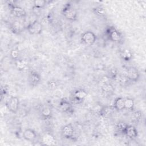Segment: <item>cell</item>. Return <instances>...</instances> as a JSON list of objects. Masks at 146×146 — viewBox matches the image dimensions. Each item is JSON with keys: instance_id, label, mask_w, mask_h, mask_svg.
<instances>
[{"instance_id": "obj_1", "label": "cell", "mask_w": 146, "mask_h": 146, "mask_svg": "<svg viewBox=\"0 0 146 146\" xmlns=\"http://www.w3.org/2000/svg\"><path fill=\"white\" fill-rule=\"evenodd\" d=\"M42 25L37 21L31 22L27 26L28 31L31 34H39L42 32Z\"/></svg>"}, {"instance_id": "obj_2", "label": "cell", "mask_w": 146, "mask_h": 146, "mask_svg": "<svg viewBox=\"0 0 146 146\" xmlns=\"http://www.w3.org/2000/svg\"><path fill=\"white\" fill-rule=\"evenodd\" d=\"M19 99L17 96H11L7 103V108L13 113H16L19 108Z\"/></svg>"}, {"instance_id": "obj_3", "label": "cell", "mask_w": 146, "mask_h": 146, "mask_svg": "<svg viewBox=\"0 0 146 146\" xmlns=\"http://www.w3.org/2000/svg\"><path fill=\"white\" fill-rule=\"evenodd\" d=\"M87 95V92L82 89L76 90L73 94V98L71 99L72 102L76 104L81 103Z\"/></svg>"}, {"instance_id": "obj_4", "label": "cell", "mask_w": 146, "mask_h": 146, "mask_svg": "<svg viewBox=\"0 0 146 146\" xmlns=\"http://www.w3.org/2000/svg\"><path fill=\"white\" fill-rule=\"evenodd\" d=\"M107 35L110 39L115 42H119L121 40L122 36L121 34L113 27H110L107 30Z\"/></svg>"}, {"instance_id": "obj_5", "label": "cell", "mask_w": 146, "mask_h": 146, "mask_svg": "<svg viewBox=\"0 0 146 146\" xmlns=\"http://www.w3.org/2000/svg\"><path fill=\"white\" fill-rule=\"evenodd\" d=\"M96 35L92 31H86L82 35V40L83 43L88 45L94 44L96 40Z\"/></svg>"}, {"instance_id": "obj_6", "label": "cell", "mask_w": 146, "mask_h": 146, "mask_svg": "<svg viewBox=\"0 0 146 146\" xmlns=\"http://www.w3.org/2000/svg\"><path fill=\"white\" fill-rule=\"evenodd\" d=\"M64 16L70 21H75L77 18V13L76 10L70 6L64 8L63 10Z\"/></svg>"}, {"instance_id": "obj_7", "label": "cell", "mask_w": 146, "mask_h": 146, "mask_svg": "<svg viewBox=\"0 0 146 146\" xmlns=\"http://www.w3.org/2000/svg\"><path fill=\"white\" fill-rule=\"evenodd\" d=\"M139 72L137 70L133 67H129L127 69L126 76L131 82H136L139 78Z\"/></svg>"}, {"instance_id": "obj_8", "label": "cell", "mask_w": 146, "mask_h": 146, "mask_svg": "<svg viewBox=\"0 0 146 146\" xmlns=\"http://www.w3.org/2000/svg\"><path fill=\"white\" fill-rule=\"evenodd\" d=\"M74 132V129L71 124H68L64 125L62 129V136L67 139L72 138Z\"/></svg>"}, {"instance_id": "obj_9", "label": "cell", "mask_w": 146, "mask_h": 146, "mask_svg": "<svg viewBox=\"0 0 146 146\" xmlns=\"http://www.w3.org/2000/svg\"><path fill=\"white\" fill-rule=\"evenodd\" d=\"M124 133L131 139H133L137 136V131L136 128L131 125H127Z\"/></svg>"}, {"instance_id": "obj_10", "label": "cell", "mask_w": 146, "mask_h": 146, "mask_svg": "<svg viewBox=\"0 0 146 146\" xmlns=\"http://www.w3.org/2000/svg\"><path fill=\"white\" fill-rule=\"evenodd\" d=\"M59 108L63 112L71 113L72 112V107L71 104L66 100L63 99L59 104Z\"/></svg>"}, {"instance_id": "obj_11", "label": "cell", "mask_w": 146, "mask_h": 146, "mask_svg": "<svg viewBox=\"0 0 146 146\" xmlns=\"http://www.w3.org/2000/svg\"><path fill=\"white\" fill-rule=\"evenodd\" d=\"M13 15L18 18L23 17L26 15V11L23 9L17 6H12L11 9Z\"/></svg>"}, {"instance_id": "obj_12", "label": "cell", "mask_w": 146, "mask_h": 146, "mask_svg": "<svg viewBox=\"0 0 146 146\" xmlns=\"http://www.w3.org/2000/svg\"><path fill=\"white\" fill-rule=\"evenodd\" d=\"M115 110V108H114L113 106H107L102 108V110L100 111V113L102 116L107 117L112 115Z\"/></svg>"}, {"instance_id": "obj_13", "label": "cell", "mask_w": 146, "mask_h": 146, "mask_svg": "<svg viewBox=\"0 0 146 146\" xmlns=\"http://www.w3.org/2000/svg\"><path fill=\"white\" fill-rule=\"evenodd\" d=\"M23 136V138L26 140L33 141L36 138V134L34 130L28 128L24 131Z\"/></svg>"}, {"instance_id": "obj_14", "label": "cell", "mask_w": 146, "mask_h": 146, "mask_svg": "<svg viewBox=\"0 0 146 146\" xmlns=\"http://www.w3.org/2000/svg\"><path fill=\"white\" fill-rule=\"evenodd\" d=\"M42 140V142L44 145H54L55 143V139L51 133H46L44 135Z\"/></svg>"}, {"instance_id": "obj_15", "label": "cell", "mask_w": 146, "mask_h": 146, "mask_svg": "<svg viewBox=\"0 0 146 146\" xmlns=\"http://www.w3.org/2000/svg\"><path fill=\"white\" fill-rule=\"evenodd\" d=\"M113 107L116 110H122L124 109V99L121 97L116 98L114 101Z\"/></svg>"}, {"instance_id": "obj_16", "label": "cell", "mask_w": 146, "mask_h": 146, "mask_svg": "<svg viewBox=\"0 0 146 146\" xmlns=\"http://www.w3.org/2000/svg\"><path fill=\"white\" fill-rule=\"evenodd\" d=\"M23 25L18 21H14L11 25V30L14 33H19L23 30Z\"/></svg>"}, {"instance_id": "obj_17", "label": "cell", "mask_w": 146, "mask_h": 146, "mask_svg": "<svg viewBox=\"0 0 146 146\" xmlns=\"http://www.w3.org/2000/svg\"><path fill=\"white\" fill-rule=\"evenodd\" d=\"M103 92L108 96L112 95L113 93L114 88L110 83H105L102 87Z\"/></svg>"}, {"instance_id": "obj_18", "label": "cell", "mask_w": 146, "mask_h": 146, "mask_svg": "<svg viewBox=\"0 0 146 146\" xmlns=\"http://www.w3.org/2000/svg\"><path fill=\"white\" fill-rule=\"evenodd\" d=\"M30 82L33 86H36L40 80V76L36 72H31L30 76Z\"/></svg>"}, {"instance_id": "obj_19", "label": "cell", "mask_w": 146, "mask_h": 146, "mask_svg": "<svg viewBox=\"0 0 146 146\" xmlns=\"http://www.w3.org/2000/svg\"><path fill=\"white\" fill-rule=\"evenodd\" d=\"M132 54L131 52L127 49L123 50L120 52V56L121 57V58L123 59H124L125 60H130L132 58Z\"/></svg>"}, {"instance_id": "obj_20", "label": "cell", "mask_w": 146, "mask_h": 146, "mask_svg": "<svg viewBox=\"0 0 146 146\" xmlns=\"http://www.w3.org/2000/svg\"><path fill=\"white\" fill-rule=\"evenodd\" d=\"M134 106V101L132 98H128L124 99V109L132 110Z\"/></svg>"}, {"instance_id": "obj_21", "label": "cell", "mask_w": 146, "mask_h": 146, "mask_svg": "<svg viewBox=\"0 0 146 146\" xmlns=\"http://www.w3.org/2000/svg\"><path fill=\"white\" fill-rule=\"evenodd\" d=\"M51 110L49 107H44L41 111V115L44 119H48L51 115Z\"/></svg>"}, {"instance_id": "obj_22", "label": "cell", "mask_w": 146, "mask_h": 146, "mask_svg": "<svg viewBox=\"0 0 146 146\" xmlns=\"http://www.w3.org/2000/svg\"><path fill=\"white\" fill-rule=\"evenodd\" d=\"M27 62L25 60L18 59L15 60V66L19 70H22L24 68H25L27 66Z\"/></svg>"}, {"instance_id": "obj_23", "label": "cell", "mask_w": 146, "mask_h": 146, "mask_svg": "<svg viewBox=\"0 0 146 146\" xmlns=\"http://www.w3.org/2000/svg\"><path fill=\"white\" fill-rule=\"evenodd\" d=\"M46 2L44 0H36L34 1V7L36 9H41L46 5Z\"/></svg>"}, {"instance_id": "obj_24", "label": "cell", "mask_w": 146, "mask_h": 146, "mask_svg": "<svg viewBox=\"0 0 146 146\" xmlns=\"http://www.w3.org/2000/svg\"><path fill=\"white\" fill-rule=\"evenodd\" d=\"M127 125V124H125L124 122H120V123H119L117 124L116 128V129H117L119 132L124 133V131H125V129Z\"/></svg>"}, {"instance_id": "obj_25", "label": "cell", "mask_w": 146, "mask_h": 146, "mask_svg": "<svg viewBox=\"0 0 146 146\" xmlns=\"http://www.w3.org/2000/svg\"><path fill=\"white\" fill-rule=\"evenodd\" d=\"M142 117V115H141V112L140 111H135L133 113V118L134 119V120H135L136 121H139L141 120Z\"/></svg>"}, {"instance_id": "obj_26", "label": "cell", "mask_w": 146, "mask_h": 146, "mask_svg": "<svg viewBox=\"0 0 146 146\" xmlns=\"http://www.w3.org/2000/svg\"><path fill=\"white\" fill-rule=\"evenodd\" d=\"M19 54V53L18 50H17L16 49H14V50H11V51L10 52V56H11V58L15 60L18 59Z\"/></svg>"}, {"instance_id": "obj_27", "label": "cell", "mask_w": 146, "mask_h": 146, "mask_svg": "<svg viewBox=\"0 0 146 146\" xmlns=\"http://www.w3.org/2000/svg\"><path fill=\"white\" fill-rule=\"evenodd\" d=\"M48 86L49 88L52 89V88H55L56 87V84L54 82H51L48 83Z\"/></svg>"}]
</instances>
